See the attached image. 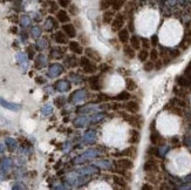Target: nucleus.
<instances>
[{"label": "nucleus", "mask_w": 191, "mask_h": 190, "mask_svg": "<svg viewBox=\"0 0 191 190\" xmlns=\"http://www.w3.org/2000/svg\"><path fill=\"white\" fill-rule=\"evenodd\" d=\"M59 5L62 6V7H69V6L72 5V3H70V1H66V0H62V1L59 3Z\"/></svg>", "instance_id": "obj_43"}, {"label": "nucleus", "mask_w": 191, "mask_h": 190, "mask_svg": "<svg viewBox=\"0 0 191 190\" xmlns=\"http://www.w3.org/2000/svg\"><path fill=\"white\" fill-rule=\"evenodd\" d=\"M163 66H164V63H163L162 60H157V61L155 62V69H156V70H159Z\"/></svg>", "instance_id": "obj_40"}, {"label": "nucleus", "mask_w": 191, "mask_h": 190, "mask_svg": "<svg viewBox=\"0 0 191 190\" xmlns=\"http://www.w3.org/2000/svg\"><path fill=\"white\" fill-rule=\"evenodd\" d=\"M126 25V18L123 14H117L112 23V31L115 33H119L120 31L123 30V26Z\"/></svg>", "instance_id": "obj_2"}, {"label": "nucleus", "mask_w": 191, "mask_h": 190, "mask_svg": "<svg viewBox=\"0 0 191 190\" xmlns=\"http://www.w3.org/2000/svg\"><path fill=\"white\" fill-rule=\"evenodd\" d=\"M126 121L130 126H133L134 128H136V129H141L142 128V125H143V119L140 115H128V118L126 119Z\"/></svg>", "instance_id": "obj_5"}, {"label": "nucleus", "mask_w": 191, "mask_h": 190, "mask_svg": "<svg viewBox=\"0 0 191 190\" xmlns=\"http://www.w3.org/2000/svg\"><path fill=\"white\" fill-rule=\"evenodd\" d=\"M116 169H122V170H130L134 167V163L129 158H120L115 162Z\"/></svg>", "instance_id": "obj_6"}, {"label": "nucleus", "mask_w": 191, "mask_h": 190, "mask_svg": "<svg viewBox=\"0 0 191 190\" xmlns=\"http://www.w3.org/2000/svg\"><path fill=\"white\" fill-rule=\"evenodd\" d=\"M101 81V77L100 75H95V76H91L89 79V86L93 90H101L103 88V84L100 82Z\"/></svg>", "instance_id": "obj_7"}, {"label": "nucleus", "mask_w": 191, "mask_h": 190, "mask_svg": "<svg viewBox=\"0 0 191 190\" xmlns=\"http://www.w3.org/2000/svg\"><path fill=\"white\" fill-rule=\"evenodd\" d=\"M143 69L145 70V72H151V70H154L155 69V62H152V61H147L144 65H143Z\"/></svg>", "instance_id": "obj_31"}, {"label": "nucleus", "mask_w": 191, "mask_h": 190, "mask_svg": "<svg viewBox=\"0 0 191 190\" xmlns=\"http://www.w3.org/2000/svg\"><path fill=\"white\" fill-rule=\"evenodd\" d=\"M142 190H152V186L150 184H144L142 186Z\"/></svg>", "instance_id": "obj_45"}, {"label": "nucleus", "mask_w": 191, "mask_h": 190, "mask_svg": "<svg viewBox=\"0 0 191 190\" xmlns=\"http://www.w3.org/2000/svg\"><path fill=\"white\" fill-rule=\"evenodd\" d=\"M112 99H113L112 96H109V95H107V94H103V93H100L98 95V101L99 102H107V101H109Z\"/></svg>", "instance_id": "obj_30"}, {"label": "nucleus", "mask_w": 191, "mask_h": 190, "mask_svg": "<svg viewBox=\"0 0 191 190\" xmlns=\"http://www.w3.org/2000/svg\"><path fill=\"white\" fill-rule=\"evenodd\" d=\"M69 14L73 15V17H76L79 14V8H77V6L75 4H72L69 6Z\"/></svg>", "instance_id": "obj_35"}, {"label": "nucleus", "mask_w": 191, "mask_h": 190, "mask_svg": "<svg viewBox=\"0 0 191 190\" xmlns=\"http://www.w3.org/2000/svg\"><path fill=\"white\" fill-rule=\"evenodd\" d=\"M128 31H129V32H134V31H135V26H134V20H133V18H129V19H128Z\"/></svg>", "instance_id": "obj_36"}, {"label": "nucleus", "mask_w": 191, "mask_h": 190, "mask_svg": "<svg viewBox=\"0 0 191 190\" xmlns=\"http://www.w3.org/2000/svg\"><path fill=\"white\" fill-rule=\"evenodd\" d=\"M149 58H150V61L156 62L157 60H159V52H158L156 48H152V49L149 52Z\"/></svg>", "instance_id": "obj_28"}, {"label": "nucleus", "mask_w": 191, "mask_h": 190, "mask_svg": "<svg viewBox=\"0 0 191 190\" xmlns=\"http://www.w3.org/2000/svg\"><path fill=\"white\" fill-rule=\"evenodd\" d=\"M89 190H112V188L106 182H96L90 186Z\"/></svg>", "instance_id": "obj_17"}, {"label": "nucleus", "mask_w": 191, "mask_h": 190, "mask_svg": "<svg viewBox=\"0 0 191 190\" xmlns=\"http://www.w3.org/2000/svg\"><path fill=\"white\" fill-rule=\"evenodd\" d=\"M114 182L116 185H119L120 189H127L128 188V184L127 182L122 178V177H117V176H114Z\"/></svg>", "instance_id": "obj_26"}, {"label": "nucleus", "mask_w": 191, "mask_h": 190, "mask_svg": "<svg viewBox=\"0 0 191 190\" xmlns=\"http://www.w3.org/2000/svg\"><path fill=\"white\" fill-rule=\"evenodd\" d=\"M183 75H185L186 77H189V79H191V63L186 67V69H185V72H184V74Z\"/></svg>", "instance_id": "obj_41"}, {"label": "nucleus", "mask_w": 191, "mask_h": 190, "mask_svg": "<svg viewBox=\"0 0 191 190\" xmlns=\"http://www.w3.org/2000/svg\"><path fill=\"white\" fill-rule=\"evenodd\" d=\"M100 69H101V72L106 73V72H109V70H110V67H109V65H107V63H101V65H100Z\"/></svg>", "instance_id": "obj_39"}, {"label": "nucleus", "mask_w": 191, "mask_h": 190, "mask_svg": "<svg viewBox=\"0 0 191 190\" xmlns=\"http://www.w3.org/2000/svg\"><path fill=\"white\" fill-rule=\"evenodd\" d=\"M176 81H177L178 86H180V87L184 88V89H187L189 87H191V79L186 77L185 75H180V76H178V77L176 79Z\"/></svg>", "instance_id": "obj_12"}, {"label": "nucleus", "mask_w": 191, "mask_h": 190, "mask_svg": "<svg viewBox=\"0 0 191 190\" xmlns=\"http://www.w3.org/2000/svg\"><path fill=\"white\" fill-rule=\"evenodd\" d=\"M126 87H127L128 91H129V90H130V91H134V90L137 89V83H136V81H135L134 79L128 77V79L126 80Z\"/></svg>", "instance_id": "obj_23"}, {"label": "nucleus", "mask_w": 191, "mask_h": 190, "mask_svg": "<svg viewBox=\"0 0 191 190\" xmlns=\"http://www.w3.org/2000/svg\"><path fill=\"white\" fill-rule=\"evenodd\" d=\"M112 4H113V1H100V10L106 12L112 6Z\"/></svg>", "instance_id": "obj_34"}, {"label": "nucleus", "mask_w": 191, "mask_h": 190, "mask_svg": "<svg viewBox=\"0 0 191 190\" xmlns=\"http://www.w3.org/2000/svg\"><path fill=\"white\" fill-rule=\"evenodd\" d=\"M123 54H124V56L128 58V59H134L135 55H136L135 51L130 47V45H129V46H128V45H124V46H123Z\"/></svg>", "instance_id": "obj_20"}, {"label": "nucleus", "mask_w": 191, "mask_h": 190, "mask_svg": "<svg viewBox=\"0 0 191 190\" xmlns=\"http://www.w3.org/2000/svg\"><path fill=\"white\" fill-rule=\"evenodd\" d=\"M141 47H143V49H149L151 47V44H150V40L147 39V38H141Z\"/></svg>", "instance_id": "obj_33"}, {"label": "nucleus", "mask_w": 191, "mask_h": 190, "mask_svg": "<svg viewBox=\"0 0 191 190\" xmlns=\"http://www.w3.org/2000/svg\"><path fill=\"white\" fill-rule=\"evenodd\" d=\"M109 108H112V109H114V110H119V109L122 108V106H121L120 103L115 102V103H113V105H109Z\"/></svg>", "instance_id": "obj_42"}, {"label": "nucleus", "mask_w": 191, "mask_h": 190, "mask_svg": "<svg viewBox=\"0 0 191 190\" xmlns=\"http://www.w3.org/2000/svg\"><path fill=\"white\" fill-rule=\"evenodd\" d=\"M147 155L150 156V157H158L159 156V151H158V148L155 147V146H151L147 149Z\"/></svg>", "instance_id": "obj_25"}, {"label": "nucleus", "mask_w": 191, "mask_h": 190, "mask_svg": "<svg viewBox=\"0 0 191 190\" xmlns=\"http://www.w3.org/2000/svg\"><path fill=\"white\" fill-rule=\"evenodd\" d=\"M114 19H115V17H114V12L113 11H106L105 13H103V15H102V23L105 24V25H110L113 21H114Z\"/></svg>", "instance_id": "obj_14"}, {"label": "nucleus", "mask_w": 191, "mask_h": 190, "mask_svg": "<svg viewBox=\"0 0 191 190\" xmlns=\"http://www.w3.org/2000/svg\"><path fill=\"white\" fill-rule=\"evenodd\" d=\"M170 143L172 144V147H179V144H180V142H179L178 137H171Z\"/></svg>", "instance_id": "obj_38"}, {"label": "nucleus", "mask_w": 191, "mask_h": 190, "mask_svg": "<svg viewBox=\"0 0 191 190\" xmlns=\"http://www.w3.org/2000/svg\"><path fill=\"white\" fill-rule=\"evenodd\" d=\"M80 65L84 69L86 73H90L91 74V73H95V72H96V69H98L96 65H95L94 62H91V60H89L88 58H81Z\"/></svg>", "instance_id": "obj_3"}, {"label": "nucleus", "mask_w": 191, "mask_h": 190, "mask_svg": "<svg viewBox=\"0 0 191 190\" xmlns=\"http://www.w3.org/2000/svg\"><path fill=\"white\" fill-rule=\"evenodd\" d=\"M117 38H119L121 44L126 45V44H128V41H130V32L128 31V28H123L122 31L119 32Z\"/></svg>", "instance_id": "obj_11"}, {"label": "nucleus", "mask_w": 191, "mask_h": 190, "mask_svg": "<svg viewBox=\"0 0 191 190\" xmlns=\"http://www.w3.org/2000/svg\"><path fill=\"white\" fill-rule=\"evenodd\" d=\"M55 40H56L58 44H67L68 38H67V35H66L65 33H62V32H58V33L55 34Z\"/></svg>", "instance_id": "obj_24"}, {"label": "nucleus", "mask_w": 191, "mask_h": 190, "mask_svg": "<svg viewBox=\"0 0 191 190\" xmlns=\"http://www.w3.org/2000/svg\"><path fill=\"white\" fill-rule=\"evenodd\" d=\"M130 47L134 49V51H137L141 48V38L137 37V35H131L130 37Z\"/></svg>", "instance_id": "obj_18"}, {"label": "nucleus", "mask_w": 191, "mask_h": 190, "mask_svg": "<svg viewBox=\"0 0 191 190\" xmlns=\"http://www.w3.org/2000/svg\"><path fill=\"white\" fill-rule=\"evenodd\" d=\"M56 18H58V20H59L60 23H62V24H63V23H68L69 19H70L69 15H68V13H67L66 11H63V10H62V11H59V12L56 13Z\"/></svg>", "instance_id": "obj_21"}, {"label": "nucleus", "mask_w": 191, "mask_h": 190, "mask_svg": "<svg viewBox=\"0 0 191 190\" xmlns=\"http://www.w3.org/2000/svg\"><path fill=\"white\" fill-rule=\"evenodd\" d=\"M123 5H124V1H122V0H120V1H113V4H112L113 12H114V11H119V10H121V8L123 7Z\"/></svg>", "instance_id": "obj_32"}, {"label": "nucleus", "mask_w": 191, "mask_h": 190, "mask_svg": "<svg viewBox=\"0 0 191 190\" xmlns=\"http://www.w3.org/2000/svg\"><path fill=\"white\" fill-rule=\"evenodd\" d=\"M84 52H86V55H87L88 59H90L93 61H96V62H101L102 56H101V54L98 51H95L93 48H87Z\"/></svg>", "instance_id": "obj_9"}, {"label": "nucleus", "mask_w": 191, "mask_h": 190, "mask_svg": "<svg viewBox=\"0 0 191 190\" xmlns=\"http://www.w3.org/2000/svg\"><path fill=\"white\" fill-rule=\"evenodd\" d=\"M124 109H126L128 113L135 115V114H137V113L140 112V105H138L136 101H128V102L124 105Z\"/></svg>", "instance_id": "obj_10"}, {"label": "nucleus", "mask_w": 191, "mask_h": 190, "mask_svg": "<svg viewBox=\"0 0 191 190\" xmlns=\"http://www.w3.org/2000/svg\"><path fill=\"white\" fill-rule=\"evenodd\" d=\"M159 169V162L155 157H150L145 163H144V170L148 172H156Z\"/></svg>", "instance_id": "obj_4"}, {"label": "nucleus", "mask_w": 191, "mask_h": 190, "mask_svg": "<svg viewBox=\"0 0 191 190\" xmlns=\"http://www.w3.org/2000/svg\"><path fill=\"white\" fill-rule=\"evenodd\" d=\"M69 49L73 52V53H76V54H81L82 53V46L79 44V42H75V41H72L69 42Z\"/></svg>", "instance_id": "obj_22"}, {"label": "nucleus", "mask_w": 191, "mask_h": 190, "mask_svg": "<svg viewBox=\"0 0 191 190\" xmlns=\"http://www.w3.org/2000/svg\"><path fill=\"white\" fill-rule=\"evenodd\" d=\"M157 42H158L157 37H156V35L151 37V39H150V44H151V46H156V45H157Z\"/></svg>", "instance_id": "obj_44"}, {"label": "nucleus", "mask_w": 191, "mask_h": 190, "mask_svg": "<svg viewBox=\"0 0 191 190\" xmlns=\"http://www.w3.org/2000/svg\"><path fill=\"white\" fill-rule=\"evenodd\" d=\"M137 58H138V60L141 62H144L145 63L147 60H148V58H149V52L147 49H141L138 52V54H137Z\"/></svg>", "instance_id": "obj_27"}, {"label": "nucleus", "mask_w": 191, "mask_h": 190, "mask_svg": "<svg viewBox=\"0 0 191 190\" xmlns=\"http://www.w3.org/2000/svg\"><path fill=\"white\" fill-rule=\"evenodd\" d=\"M62 30H63V32H65V34H66L67 37L74 38V37L76 35V30H75L74 25H72V24L63 25V26H62Z\"/></svg>", "instance_id": "obj_15"}, {"label": "nucleus", "mask_w": 191, "mask_h": 190, "mask_svg": "<svg viewBox=\"0 0 191 190\" xmlns=\"http://www.w3.org/2000/svg\"><path fill=\"white\" fill-rule=\"evenodd\" d=\"M121 155H122V156H129V157H131V158H135L136 155H137V148L134 147V146L127 147V148L121 153Z\"/></svg>", "instance_id": "obj_16"}, {"label": "nucleus", "mask_w": 191, "mask_h": 190, "mask_svg": "<svg viewBox=\"0 0 191 190\" xmlns=\"http://www.w3.org/2000/svg\"><path fill=\"white\" fill-rule=\"evenodd\" d=\"M175 93H176V95L178 96V99H182V100H184V99L187 96V90H186V89H184V88H180V89H175Z\"/></svg>", "instance_id": "obj_29"}, {"label": "nucleus", "mask_w": 191, "mask_h": 190, "mask_svg": "<svg viewBox=\"0 0 191 190\" xmlns=\"http://www.w3.org/2000/svg\"><path fill=\"white\" fill-rule=\"evenodd\" d=\"M116 190H122V189H120V188H119V189H116Z\"/></svg>", "instance_id": "obj_46"}, {"label": "nucleus", "mask_w": 191, "mask_h": 190, "mask_svg": "<svg viewBox=\"0 0 191 190\" xmlns=\"http://www.w3.org/2000/svg\"><path fill=\"white\" fill-rule=\"evenodd\" d=\"M190 46H191V30H189V31L184 34L183 41H182V44H180V49H182V51H185V49H187Z\"/></svg>", "instance_id": "obj_13"}, {"label": "nucleus", "mask_w": 191, "mask_h": 190, "mask_svg": "<svg viewBox=\"0 0 191 190\" xmlns=\"http://www.w3.org/2000/svg\"><path fill=\"white\" fill-rule=\"evenodd\" d=\"M79 39H80V41H81L82 45H88V42H89V40H88V38L86 37V34H81V35L79 37Z\"/></svg>", "instance_id": "obj_37"}, {"label": "nucleus", "mask_w": 191, "mask_h": 190, "mask_svg": "<svg viewBox=\"0 0 191 190\" xmlns=\"http://www.w3.org/2000/svg\"><path fill=\"white\" fill-rule=\"evenodd\" d=\"M141 140V134L137 129H131L129 130V134H128V142L130 144H137Z\"/></svg>", "instance_id": "obj_8"}, {"label": "nucleus", "mask_w": 191, "mask_h": 190, "mask_svg": "<svg viewBox=\"0 0 191 190\" xmlns=\"http://www.w3.org/2000/svg\"><path fill=\"white\" fill-rule=\"evenodd\" d=\"M150 130H151V134H150V142L152 143V146L155 147H161V146H164L165 144V139L155 130V122L151 123L150 126Z\"/></svg>", "instance_id": "obj_1"}, {"label": "nucleus", "mask_w": 191, "mask_h": 190, "mask_svg": "<svg viewBox=\"0 0 191 190\" xmlns=\"http://www.w3.org/2000/svg\"><path fill=\"white\" fill-rule=\"evenodd\" d=\"M130 98H131V95H130V93L128 90H122L119 95H116V96L113 98V99L116 100V101H127L128 102V100H130Z\"/></svg>", "instance_id": "obj_19"}]
</instances>
